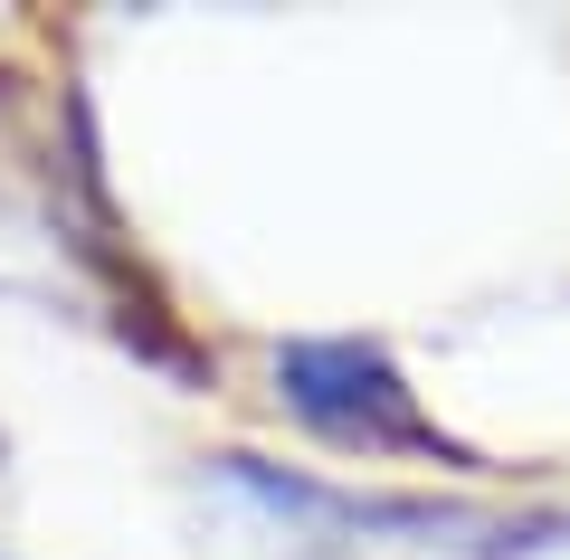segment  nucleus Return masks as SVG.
I'll list each match as a JSON object with an SVG mask.
<instances>
[{
  "label": "nucleus",
  "instance_id": "f257e3e1",
  "mask_svg": "<svg viewBox=\"0 0 570 560\" xmlns=\"http://www.w3.org/2000/svg\"><path fill=\"white\" fill-rule=\"evenodd\" d=\"M209 475L305 541H400V551H466V560L570 551V513H551V503L494 513V503H448V494H352V484L295 475V465H266V456H219Z\"/></svg>",
  "mask_w": 570,
  "mask_h": 560
},
{
  "label": "nucleus",
  "instance_id": "f03ea898",
  "mask_svg": "<svg viewBox=\"0 0 570 560\" xmlns=\"http://www.w3.org/2000/svg\"><path fill=\"white\" fill-rule=\"evenodd\" d=\"M276 400L333 446L362 456H428V465H475L448 428L419 409V390L400 381V361L371 333H295L276 342Z\"/></svg>",
  "mask_w": 570,
  "mask_h": 560
}]
</instances>
